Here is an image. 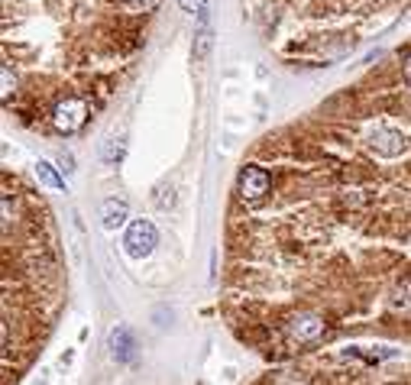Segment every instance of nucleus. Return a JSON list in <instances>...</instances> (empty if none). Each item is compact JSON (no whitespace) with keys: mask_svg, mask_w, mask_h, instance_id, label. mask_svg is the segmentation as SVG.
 Listing matches in <instances>:
<instances>
[{"mask_svg":"<svg viewBox=\"0 0 411 385\" xmlns=\"http://www.w3.org/2000/svg\"><path fill=\"white\" fill-rule=\"evenodd\" d=\"M156 240H159V234H156L152 220H133L130 230H127V240H123V246H127V253H130L133 259H143V256L152 253Z\"/></svg>","mask_w":411,"mask_h":385,"instance_id":"f257e3e1","label":"nucleus"},{"mask_svg":"<svg viewBox=\"0 0 411 385\" xmlns=\"http://www.w3.org/2000/svg\"><path fill=\"white\" fill-rule=\"evenodd\" d=\"M269 172L259 169V165H246L243 172H240V185H236V191H240V197H243L246 204H256V201H262V197L269 195Z\"/></svg>","mask_w":411,"mask_h":385,"instance_id":"f03ea898","label":"nucleus"},{"mask_svg":"<svg viewBox=\"0 0 411 385\" xmlns=\"http://www.w3.org/2000/svg\"><path fill=\"white\" fill-rule=\"evenodd\" d=\"M84 120H88V104L78 101V97H65V101L56 107V126L62 133L81 130Z\"/></svg>","mask_w":411,"mask_h":385,"instance_id":"7ed1b4c3","label":"nucleus"},{"mask_svg":"<svg viewBox=\"0 0 411 385\" xmlns=\"http://www.w3.org/2000/svg\"><path fill=\"white\" fill-rule=\"evenodd\" d=\"M369 149L376 156H385V159H395V156H402L405 149V136L398 130H389V126H376L369 133Z\"/></svg>","mask_w":411,"mask_h":385,"instance_id":"20e7f679","label":"nucleus"},{"mask_svg":"<svg viewBox=\"0 0 411 385\" xmlns=\"http://www.w3.org/2000/svg\"><path fill=\"white\" fill-rule=\"evenodd\" d=\"M289 337L295 343H318L324 337V318H318V314H298V318H291Z\"/></svg>","mask_w":411,"mask_h":385,"instance_id":"39448f33","label":"nucleus"},{"mask_svg":"<svg viewBox=\"0 0 411 385\" xmlns=\"http://www.w3.org/2000/svg\"><path fill=\"white\" fill-rule=\"evenodd\" d=\"M211 42H214V23H211V7H204V10H198L195 46H191V56H195V62H204L207 52H211Z\"/></svg>","mask_w":411,"mask_h":385,"instance_id":"423d86ee","label":"nucleus"},{"mask_svg":"<svg viewBox=\"0 0 411 385\" xmlns=\"http://www.w3.org/2000/svg\"><path fill=\"white\" fill-rule=\"evenodd\" d=\"M127 214H130V207H127V201H120V197H107L101 204V224L104 230H117V227L127 224Z\"/></svg>","mask_w":411,"mask_h":385,"instance_id":"0eeeda50","label":"nucleus"},{"mask_svg":"<svg viewBox=\"0 0 411 385\" xmlns=\"http://www.w3.org/2000/svg\"><path fill=\"white\" fill-rule=\"evenodd\" d=\"M133 350H136V343H133V334L130 327H113L111 330V353L113 359H120V363H130L133 359Z\"/></svg>","mask_w":411,"mask_h":385,"instance_id":"6e6552de","label":"nucleus"},{"mask_svg":"<svg viewBox=\"0 0 411 385\" xmlns=\"http://www.w3.org/2000/svg\"><path fill=\"white\" fill-rule=\"evenodd\" d=\"M36 175L42 185H49V188H56V191H65V179L58 175V169L52 165V162H36Z\"/></svg>","mask_w":411,"mask_h":385,"instance_id":"1a4fd4ad","label":"nucleus"},{"mask_svg":"<svg viewBox=\"0 0 411 385\" xmlns=\"http://www.w3.org/2000/svg\"><path fill=\"white\" fill-rule=\"evenodd\" d=\"M123 152H127V146H123V140H107L104 142V149H101V156H104V162H120L123 159Z\"/></svg>","mask_w":411,"mask_h":385,"instance_id":"9d476101","label":"nucleus"},{"mask_svg":"<svg viewBox=\"0 0 411 385\" xmlns=\"http://www.w3.org/2000/svg\"><path fill=\"white\" fill-rule=\"evenodd\" d=\"M411 304V282H405L402 288L395 291V298H392V311H398V308H408Z\"/></svg>","mask_w":411,"mask_h":385,"instance_id":"9b49d317","label":"nucleus"},{"mask_svg":"<svg viewBox=\"0 0 411 385\" xmlns=\"http://www.w3.org/2000/svg\"><path fill=\"white\" fill-rule=\"evenodd\" d=\"M178 3H182V7H185L188 13H198V10H204L207 3H211V0H178Z\"/></svg>","mask_w":411,"mask_h":385,"instance_id":"f8f14e48","label":"nucleus"},{"mask_svg":"<svg viewBox=\"0 0 411 385\" xmlns=\"http://www.w3.org/2000/svg\"><path fill=\"white\" fill-rule=\"evenodd\" d=\"M58 165H62V172H72V169H75V159H72V152H62V156H58Z\"/></svg>","mask_w":411,"mask_h":385,"instance_id":"ddd939ff","label":"nucleus"},{"mask_svg":"<svg viewBox=\"0 0 411 385\" xmlns=\"http://www.w3.org/2000/svg\"><path fill=\"white\" fill-rule=\"evenodd\" d=\"M130 7H136V10H152L156 7V0H127Z\"/></svg>","mask_w":411,"mask_h":385,"instance_id":"4468645a","label":"nucleus"},{"mask_svg":"<svg viewBox=\"0 0 411 385\" xmlns=\"http://www.w3.org/2000/svg\"><path fill=\"white\" fill-rule=\"evenodd\" d=\"M3 95H10V68H3Z\"/></svg>","mask_w":411,"mask_h":385,"instance_id":"2eb2a0df","label":"nucleus"},{"mask_svg":"<svg viewBox=\"0 0 411 385\" xmlns=\"http://www.w3.org/2000/svg\"><path fill=\"white\" fill-rule=\"evenodd\" d=\"M405 81L411 85V58H408V65H405Z\"/></svg>","mask_w":411,"mask_h":385,"instance_id":"dca6fc26","label":"nucleus"}]
</instances>
